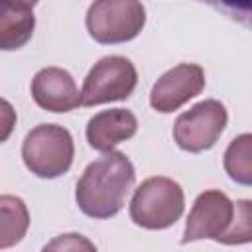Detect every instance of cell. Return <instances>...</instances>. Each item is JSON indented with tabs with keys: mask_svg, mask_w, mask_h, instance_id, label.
<instances>
[{
	"mask_svg": "<svg viewBox=\"0 0 252 252\" xmlns=\"http://www.w3.org/2000/svg\"><path fill=\"white\" fill-rule=\"evenodd\" d=\"M30 228V211L16 195H0V250L16 246Z\"/></svg>",
	"mask_w": 252,
	"mask_h": 252,
	"instance_id": "obj_12",
	"label": "cell"
},
{
	"mask_svg": "<svg viewBox=\"0 0 252 252\" xmlns=\"http://www.w3.org/2000/svg\"><path fill=\"white\" fill-rule=\"evenodd\" d=\"M32 96L47 112H69L81 104V93L69 71L45 67L32 79Z\"/></svg>",
	"mask_w": 252,
	"mask_h": 252,
	"instance_id": "obj_9",
	"label": "cell"
},
{
	"mask_svg": "<svg viewBox=\"0 0 252 252\" xmlns=\"http://www.w3.org/2000/svg\"><path fill=\"white\" fill-rule=\"evenodd\" d=\"M35 2H0V49L14 51L24 47L35 28Z\"/></svg>",
	"mask_w": 252,
	"mask_h": 252,
	"instance_id": "obj_11",
	"label": "cell"
},
{
	"mask_svg": "<svg viewBox=\"0 0 252 252\" xmlns=\"http://www.w3.org/2000/svg\"><path fill=\"white\" fill-rule=\"evenodd\" d=\"M41 252H96V246L79 232H65L51 238Z\"/></svg>",
	"mask_w": 252,
	"mask_h": 252,
	"instance_id": "obj_14",
	"label": "cell"
},
{
	"mask_svg": "<svg viewBox=\"0 0 252 252\" xmlns=\"http://www.w3.org/2000/svg\"><path fill=\"white\" fill-rule=\"evenodd\" d=\"M16 120L18 116H16L14 106L6 98H0V144L10 138V134L14 132Z\"/></svg>",
	"mask_w": 252,
	"mask_h": 252,
	"instance_id": "obj_15",
	"label": "cell"
},
{
	"mask_svg": "<svg viewBox=\"0 0 252 252\" xmlns=\"http://www.w3.org/2000/svg\"><path fill=\"white\" fill-rule=\"evenodd\" d=\"M226 120L228 114L222 102L215 98L201 100L177 116L173 124V140L185 152H205L217 144Z\"/></svg>",
	"mask_w": 252,
	"mask_h": 252,
	"instance_id": "obj_7",
	"label": "cell"
},
{
	"mask_svg": "<svg viewBox=\"0 0 252 252\" xmlns=\"http://www.w3.org/2000/svg\"><path fill=\"white\" fill-rule=\"evenodd\" d=\"M205 89V71L195 63H179L165 71L152 87L150 104L154 110L167 114L195 98Z\"/></svg>",
	"mask_w": 252,
	"mask_h": 252,
	"instance_id": "obj_8",
	"label": "cell"
},
{
	"mask_svg": "<svg viewBox=\"0 0 252 252\" xmlns=\"http://www.w3.org/2000/svg\"><path fill=\"white\" fill-rule=\"evenodd\" d=\"M73 156V136L59 124H39L32 128L22 144V159L26 167L41 179H55L67 173Z\"/></svg>",
	"mask_w": 252,
	"mask_h": 252,
	"instance_id": "obj_4",
	"label": "cell"
},
{
	"mask_svg": "<svg viewBox=\"0 0 252 252\" xmlns=\"http://www.w3.org/2000/svg\"><path fill=\"white\" fill-rule=\"evenodd\" d=\"M185 209V195L171 177L156 175L144 179L132 195L130 219L148 230H163L179 220Z\"/></svg>",
	"mask_w": 252,
	"mask_h": 252,
	"instance_id": "obj_3",
	"label": "cell"
},
{
	"mask_svg": "<svg viewBox=\"0 0 252 252\" xmlns=\"http://www.w3.org/2000/svg\"><path fill=\"white\" fill-rule=\"evenodd\" d=\"M250 156H252V136L248 132L236 136L228 144L222 163H224V169H226V173L232 181H236L240 185H250L252 183Z\"/></svg>",
	"mask_w": 252,
	"mask_h": 252,
	"instance_id": "obj_13",
	"label": "cell"
},
{
	"mask_svg": "<svg viewBox=\"0 0 252 252\" xmlns=\"http://www.w3.org/2000/svg\"><path fill=\"white\" fill-rule=\"evenodd\" d=\"M146 24V8L136 0H100L87 10V30L98 43L134 39Z\"/></svg>",
	"mask_w": 252,
	"mask_h": 252,
	"instance_id": "obj_5",
	"label": "cell"
},
{
	"mask_svg": "<svg viewBox=\"0 0 252 252\" xmlns=\"http://www.w3.org/2000/svg\"><path fill=\"white\" fill-rule=\"evenodd\" d=\"M138 130L136 116L126 108L96 112L87 122V142L96 152H112L118 144L130 140Z\"/></svg>",
	"mask_w": 252,
	"mask_h": 252,
	"instance_id": "obj_10",
	"label": "cell"
},
{
	"mask_svg": "<svg viewBox=\"0 0 252 252\" xmlns=\"http://www.w3.org/2000/svg\"><path fill=\"white\" fill-rule=\"evenodd\" d=\"M217 240L222 244H248L252 240V203H232L226 193L209 189L201 193L187 217L181 244L195 240Z\"/></svg>",
	"mask_w": 252,
	"mask_h": 252,
	"instance_id": "obj_2",
	"label": "cell"
},
{
	"mask_svg": "<svg viewBox=\"0 0 252 252\" xmlns=\"http://www.w3.org/2000/svg\"><path fill=\"white\" fill-rule=\"evenodd\" d=\"M138 83L136 67L122 55H106L98 59L83 81L81 104L94 106L112 100H126Z\"/></svg>",
	"mask_w": 252,
	"mask_h": 252,
	"instance_id": "obj_6",
	"label": "cell"
},
{
	"mask_svg": "<svg viewBox=\"0 0 252 252\" xmlns=\"http://www.w3.org/2000/svg\"><path fill=\"white\" fill-rule=\"evenodd\" d=\"M136 181L132 161L122 152H106L89 163L77 181L75 201L93 219H110L122 211Z\"/></svg>",
	"mask_w": 252,
	"mask_h": 252,
	"instance_id": "obj_1",
	"label": "cell"
}]
</instances>
